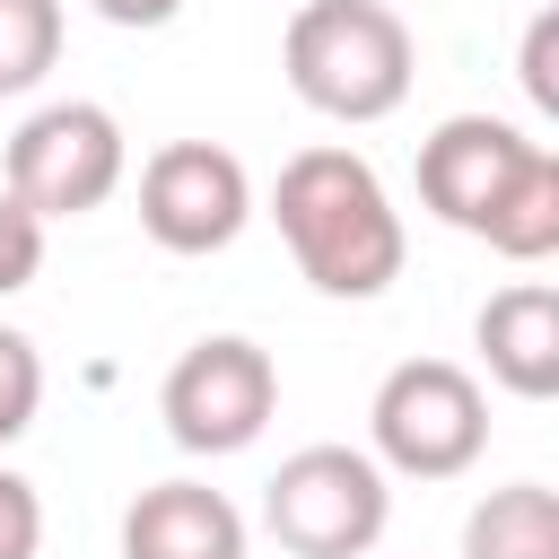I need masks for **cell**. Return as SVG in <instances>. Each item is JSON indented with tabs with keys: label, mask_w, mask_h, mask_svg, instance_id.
Instances as JSON below:
<instances>
[{
	"label": "cell",
	"mask_w": 559,
	"mask_h": 559,
	"mask_svg": "<svg viewBox=\"0 0 559 559\" xmlns=\"http://www.w3.org/2000/svg\"><path fill=\"white\" fill-rule=\"evenodd\" d=\"M122 559H245V515L210 480H157L122 515Z\"/></svg>",
	"instance_id": "30bf717a"
},
{
	"label": "cell",
	"mask_w": 559,
	"mask_h": 559,
	"mask_svg": "<svg viewBox=\"0 0 559 559\" xmlns=\"http://www.w3.org/2000/svg\"><path fill=\"white\" fill-rule=\"evenodd\" d=\"M384 463L358 445H297L262 489V524L288 559H367L384 542Z\"/></svg>",
	"instance_id": "277c9868"
},
{
	"label": "cell",
	"mask_w": 559,
	"mask_h": 559,
	"mask_svg": "<svg viewBox=\"0 0 559 559\" xmlns=\"http://www.w3.org/2000/svg\"><path fill=\"white\" fill-rule=\"evenodd\" d=\"M271 218L297 253V271L323 288V297H384L402 280V210L384 192V175L358 157V148H297L280 166V192H271Z\"/></svg>",
	"instance_id": "6da1fadb"
},
{
	"label": "cell",
	"mask_w": 559,
	"mask_h": 559,
	"mask_svg": "<svg viewBox=\"0 0 559 559\" xmlns=\"http://www.w3.org/2000/svg\"><path fill=\"white\" fill-rule=\"evenodd\" d=\"M280 70H288V87L314 114H332V122H384L411 96L419 52H411V26L384 0H297Z\"/></svg>",
	"instance_id": "7a4b0ae2"
},
{
	"label": "cell",
	"mask_w": 559,
	"mask_h": 559,
	"mask_svg": "<svg viewBox=\"0 0 559 559\" xmlns=\"http://www.w3.org/2000/svg\"><path fill=\"white\" fill-rule=\"evenodd\" d=\"M35 411H44V358H35V341L17 323H0V445L26 437Z\"/></svg>",
	"instance_id": "5bb4252c"
},
{
	"label": "cell",
	"mask_w": 559,
	"mask_h": 559,
	"mask_svg": "<svg viewBox=\"0 0 559 559\" xmlns=\"http://www.w3.org/2000/svg\"><path fill=\"white\" fill-rule=\"evenodd\" d=\"M35 271H44V218L0 183V297H17Z\"/></svg>",
	"instance_id": "9a60e30c"
},
{
	"label": "cell",
	"mask_w": 559,
	"mask_h": 559,
	"mask_svg": "<svg viewBox=\"0 0 559 559\" xmlns=\"http://www.w3.org/2000/svg\"><path fill=\"white\" fill-rule=\"evenodd\" d=\"M87 9H96L105 26H166L183 0H87Z\"/></svg>",
	"instance_id": "ac0fdd59"
},
{
	"label": "cell",
	"mask_w": 559,
	"mask_h": 559,
	"mask_svg": "<svg viewBox=\"0 0 559 559\" xmlns=\"http://www.w3.org/2000/svg\"><path fill=\"white\" fill-rule=\"evenodd\" d=\"M35 550H44V498L35 480L0 472V559H35Z\"/></svg>",
	"instance_id": "e0dca14e"
},
{
	"label": "cell",
	"mask_w": 559,
	"mask_h": 559,
	"mask_svg": "<svg viewBox=\"0 0 559 559\" xmlns=\"http://www.w3.org/2000/svg\"><path fill=\"white\" fill-rule=\"evenodd\" d=\"M367 437H376L384 472H402V480H454L489 445V393L454 358H402L376 384V402H367Z\"/></svg>",
	"instance_id": "3957f363"
},
{
	"label": "cell",
	"mask_w": 559,
	"mask_h": 559,
	"mask_svg": "<svg viewBox=\"0 0 559 559\" xmlns=\"http://www.w3.org/2000/svg\"><path fill=\"white\" fill-rule=\"evenodd\" d=\"M480 245L507 253V262H550V253H559V148H533V157L515 166V183H507V201L489 210Z\"/></svg>",
	"instance_id": "7c38bea8"
},
{
	"label": "cell",
	"mask_w": 559,
	"mask_h": 559,
	"mask_svg": "<svg viewBox=\"0 0 559 559\" xmlns=\"http://www.w3.org/2000/svg\"><path fill=\"white\" fill-rule=\"evenodd\" d=\"M463 559H559V489L507 480L463 515Z\"/></svg>",
	"instance_id": "8fae6325"
},
{
	"label": "cell",
	"mask_w": 559,
	"mask_h": 559,
	"mask_svg": "<svg viewBox=\"0 0 559 559\" xmlns=\"http://www.w3.org/2000/svg\"><path fill=\"white\" fill-rule=\"evenodd\" d=\"M253 218V183L236 166V148L218 140H166L148 166H140V227L148 245L166 253H218L236 245Z\"/></svg>",
	"instance_id": "52a82bcc"
},
{
	"label": "cell",
	"mask_w": 559,
	"mask_h": 559,
	"mask_svg": "<svg viewBox=\"0 0 559 559\" xmlns=\"http://www.w3.org/2000/svg\"><path fill=\"white\" fill-rule=\"evenodd\" d=\"M524 157H533V140H524L515 122H498V114H445V122L419 140V201H428L445 227L480 236Z\"/></svg>",
	"instance_id": "ba28073f"
},
{
	"label": "cell",
	"mask_w": 559,
	"mask_h": 559,
	"mask_svg": "<svg viewBox=\"0 0 559 559\" xmlns=\"http://www.w3.org/2000/svg\"><path fill=\"white\" fill-rule=\"evenodd\" d=\"M515 79H524L533 114H550V122H559V0L524 26V44H515Z\"/></svg>",
	"instance_id": "2e32d148"
},
{
	"label": "cell",
	"mask_w": 559,
	"mask_h": 559,
	"mask_svg": "<svg viewBox=\"0 0 559 559\" xmlns=\"http://www.w3.org/2000/svg\"><path fill=\"white\" fill-rule=\"evenodd\" d=\"M271 411H280V367L245 332L192 341L157 384V419H166V437L183 454H245L271 428Z\"/></svg>",
	"instance_id": "5b68a950"
},
{
	"label": "cell",
	"mask_w": 559,
	"mask_h": 559,
	"mask_svg": "<svg viewBox=\"0 0 559 559\" xmlns=\"http://www.w3.org/2000/svg\"><path fill=\"white\" fill-rule=\"evenodd\" d=\"M472 341H480V367H489L507 393L559 402V288H542V280L498 288V297L480 306Z\"/></svg>",
	"instance_id": "9c48e42d"
},
{
	"label": "cell",
	"mask_w": 559,
	"mask_h": 559,
	"mask_svg": "<svg viewBox=\"0 0 559 559\" xmlns=\"http://www.w3.org/2000/svg\"><path fill=\"white\" fill-rule=\"evenodd\" d=\"M122 157H131V148H122V122H114L105 105H87V96H61V105H44V114L17 122L0 175H9V192L52 227V218L105 210L114 183H122Z\"/></svg>",
	"instance_id": "8992f818"
},
{
	"label": "cell",
	"mask_w": 559,
	"mask_h": 559,
	"mask_svg": "<svg viewBox=\"0 0 559 559\" xmlns=\"http://www.w3.org/2000/svg\"><path fill=\"white\" fill-rule=\"evenodd\" d=\"M61 61V0H0V96H26Z\"/></svg>",
	"instance_id": "4fadbf2b"
}]
</instances>
